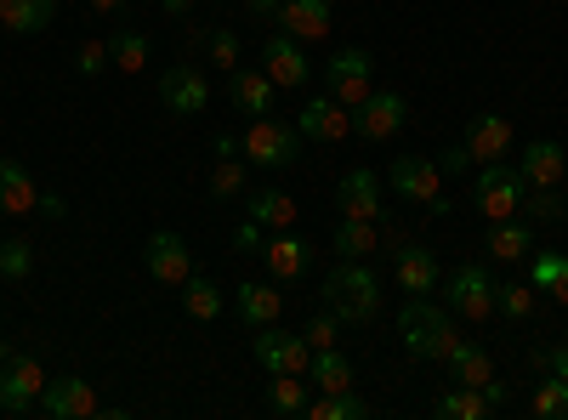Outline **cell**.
I'll return each mask as SVG.
<instances>
[{"label": "cell", "mask_w": 568, "mask_h": 420, "mask_svg": "<svg viewBox=\"0 0 568 420\" xmlns=\"http://www.w3.org/2000/svg\"><path fill=\"white\" fill-rule=\"evenodd\" d=\"M324 307L336 313V324H369L382 313V285H375V273L364 262H342L324 278Z\"/></svg>", "instance_id": "obj_1"}, {"label": "cell", "mask_w": 568, "mask_h": 420, "mask_svg": "<svg viewBox=\"0 0 568 420\" xmlns=\"http://www.w3.org/2000/svg\"><path fill=\"white\" fill-rule=\"evenodd\" d=\"M398 336H404L409 358H438L444 363V352L455 341V318L444 307H433V296H409L404 313H398Z\"/></svg>", "instance_id": "obj_2"}, {"label": "cell", "mask_w": 568, "mask_h": 420, "mask_svg": "<svg viewBox=\"0 0 568 420\" xmlns=\"http://www.w3.org/2000/svg\"><path fill=\"white\" fill-rule=\"evenodd\" d=\"M45 392V369L29 352H12V341H0V409L7 414H34Z\"/></svg>", "instance_id": "obj_3"}, {"label": "cell", "mask_w": 568, "mask_h": 420, "mask_svg": "<svg viewBox=\"0 0 568 420\" xmlns=\"http://www.w3.org/2000/svg\"><path fill=\"white\" fill-rule=\"evenodd\" d=\"M524 194H529V182L517 176V165H506V160L484 165V171H478V182H471V205H478L489 222L517 216V211H524Z\"/></svg>", "instance_id": "obj_4"}, {"label": "cell", "mask_w": 568, "mask_h": 420, "mask_svg": "<svg viewBox=\"0 0 568 420\" xmlns=\"http://www.w3.org/2000/svg\"><path fill=\"white\" fill-rule=\"evenodd\" d=\"M444 296H449V307H455L466 324H489V318H495V273H489V262H460V267L449 273Z\"/></svg>", "instance_id": "obj_5"}, {"label": "cell", "mask_w": 568, "mask_h": 420, "mask_svg": "<svg viewBox=\"0 0 568 420\" xmlns=\"http://www.w3.org/2000/svg\"><path fill=\"white\" fill-rule=\"evenodd\" d=\"M240 154H245L251 165H267V171L296 165V154H302V131H296V125H278L273 114H262V120H251V125H245Z\"/></svg>", "instance_id": "obj_6"}, {"label": "cell", "mask_w": 568, "mask_h": 420, "mask_svg": "<svg viewBox=\"0 0 568 420\" xmlns=\"http://www.w3.org/2000/svg\"><path fill=\"white\" fill-rule=\"evenodd\" d=\"M387 182L404 194V199H415V205H426L433 216H444L449 211V199H444V171H438V160H426V154H398L393 160V171H387Z\"/></svg>", "instance_id": "obj_7"}, {"label": "cell", "mask_w": 568, "mask_h": 420, "mask_svg": "<svg viewBox=\"0 0 568 420\" xmlns=\"http://www.w3.org/2000/svg\"><path fill=\"white\" fill-rule=\"evenodd\" d=\"M409 120V103L398 98V91H369V98L353 109V136H364V143H393V136L404 131Z\"/></svg>", "instance_id": "obj_8"}, {"label": "cell", "mask_w": 568, "mask_h": 420, "mask_svg": "<svg viewBox=\"0 0 568 420\" xmlns=\"http://www.w3.org/2000/svg\"><path fill=\"white\" fill-rule=\"evenodd\" d=\"M34 414H45V420H91V414H103V398L80 376H58V381H45Z\"/></svg>", "instance_id": "obj_9"}, {"label": "cell", "mask_w": 568, "mask_h": 420, "mask_svg": "<svg viewBox=\"0 0 568 420\" xmlns=\"http://www.w3.org/2000/svg\"><path fill=\"white\" fill-rule=\"evenodd\" d=\"M256 363L267 369V376H307L313 347H307V336H284V330H273V324H262L256 330Z\"/></svg>", "instance_id": "obj_10"}, {"label": "cell", "mask_w": 568, "mask_h": 420, "mask_svg": "<svg viewBox=\"0 0 568 420\" xmlns=\"http://www.w3.org/2000/svg\"><path fill=\"white\" fill-rule=\"evenodd\" d=\"M262 74L278 85V91H296V85H307V74H313V63H307V52H302V40L296 34H267V45H262Z\"/></svg>", "instance_id": "obj_11"}, {"label": "cell", "mask_w": 568, "mask_h": 420, "mask_svg": "<svg viewBox=\"0 0 568 420\" xmlns=\"http://www.w3.org/2000/svg\"><path fill=\"white\" fill-rule=\"evenodd\" d=\"M369 52H358V45H347V52H336V58H329L324 63V74H329V98H336L342 109H358L364 98H369Z\"/></svg>", "instance_id": "obj_12"}, {"label": "cell", "mask_w": 568, "mask_h": 420, "mask_svg": "<svg viewBox=\"0 0 568 420\" xmlns=\"http://www.w3.org/2000/svg\"><path fill=\"white\" fill-rule=\"evenodd\" d=\"M160 103L171 114H205L211 109V80L194 69V63H171L160 74Z\"/></svg>", "instance_id": "obj_13"}, {"label": "cell", "mask_w": 568, "mask_h": 420, "mask_svg": "<svg viewBox=\"0 0 568 420\" xmlns=\"http://www.w3.org/2000/svg\"><path fill=\"white\" fill-rule=\"evenodd\" d=\"M466 154H471V165H495V160H506L511 154V120H500V114H471L466 120Z\"/></svg>", "instance_id": "obj_14"}, {"label": "cell", "mask_w": 568, "mask_h": 420, "mask_svg": "<svg viewBox=\"0 0 568 420\" xmlns=\"http://www.w3.org/2000/svg\"><path fill=\"white\" fill-rule=\"evenodd\" d=\"M142 262H149V278H160V285H187L194 278V262H187V245L176 239V233H149V250H142Z\"/></svg>", "instance_id": "obj_15"}, {"label": "cell", "mask_w": 568, "mask_h": 420, "mask_svg": "<svg viewBox=\"0 0 568 420\" xmlns=\"http://www.w3.org/2000/svg\"><path fill=\"white\" fill-rule=\"evenodd\" d=\"M296 131L313 136V143H347V136H353V109H342L336 98H313L296 114Z\"/></svg>", "instance_id": "obj_16"}, {"label": "cell", "mask_w": 568, "mask_h": 420, "mask_svg": "<svg viewBox=\"0 0 568 420\" xmlns=\"http://www.w3.org/2000/svg\"><path fill=\"white\" fill-rule=\"evenodd\" d=\"M262 262H267V273L278 278V285H291V278H302V273H307V262H313V245L302 239V233L278 227L273 239L262 245Z\"/></svg>", "instance_id": "obj_17"}, {"label": "cell", "mask_w": 568, "mask_h": 420, "mask_svg": "<svg viewBox=\"0 0 568 420\" xmlns=\"http://www.w3.org/2000/svg\"><path fill=\"white\" fill-rule=\"evenodd\" d=\"M227 98H233V109H240L245 120H262V114H273L278 85H273L262 69H233V74H227Z\"/></svg>", "instance_id": "obj_18"}, {"label": "cell", "mask_w": 568, "mask_h": 420, "mask_svg": "<svg viewBox=\"0 0 568 420\" xmlns=\"http://www.w3.org/2000/svg\"><path fill=\"white\" fill-rule=\"evenodd\" d=\"M251 182V160L240 154L233 136H216V165H211V199H240Z\"/></svg>", "instance_id": "obj_19"}, {"label": "cell", "mask_w": 568, "mask_h": 420, "mask_svg": "<svg viewBox=\"0 0 568 420\" xmlns=\"http://www.w3.org/2000/svg\"><path fill=\"white\" fill-rule=\"evenodd\" d=\"M336 205H342V216H353V222H382V216H387V211H382V188H375L369 171H347V176H342Z\"/></svg>", "instance_id": "obj_20"}, {"label": "cell", "mask_w": 568, "mask_h": 420, "mask_svg": "<svg viewBox=\"0 0 568 420\" xmlns=\"http://www.w3.org/2000/svg\"><path fill=\"white\" fill-rule=\"evenodd\" d=\"M562 171H568V154L557 143H529L517 154V176H524L529 188H562Z\"/></svg>", "instance_id": "obj_21"}, {"label": "cell", "mask_w": 568, "mask_h": 420, "mask_svg": "<svg viewBox=\"0 0 568 420\" xmlns=\"http://www.w3.org/2000/svg\"><path fill=\"white\" fill-rule=\"evenodd\" d=\"M393 273H398V290H409V296H433L438 290V262L426 256L420 245H393Z\"/></svg>", "instance_id": "obj_22"}, {"label": "cell", "mask_w": 568, "mask_h": 420, "mask_svg": "<svg viewBox=\"0 0 568 420\" xmlns=\"http://www.w3.org/2000/svg\"><path fill=\"white\" fill-rule=\"evenodd\" d=\"M444 363H449V381L455 387H489L495 381V363H489V352L478 347V341H449V352H444Z\"/></svg>", "instance_id": "obj_23"}, {"label": "cell", "mask_w": 568, "mask_h": 420, "mask_svg": "<svg viewBox=\"0 0 568 420\" xmlns=\"http://www.w3.org/2000/svg\"><path fill=\"white\" fill-rule=\"evenodd\" d=\"M40 205V188H34V176L23 160H0V211L7 216H29Z\"/></svg>", "instance_id": "obj_24"}, {"label": "cell", "mask_w": 568, "mask_h": 420, "mask_svg": "<svg viewBox=\"0 0 568 420\" xmlns=\"http://www.w3.org/2000/svg\"><path fill=\"white\" fill-rule=\"evenodd\" d=\"M529 245H535V233H529V222H517V216H506V222H489V233H484V250H489V262H524L529 256Z\"/></svg>", "instance_id": "obj_25"}, {"label": "cell", "mask_w": 568, "mask_h": 420, "mask_svg": "<svg viewBox=\"0 0 568 420\" xmlns=\"http://www.w3.org/2000/svg\"><path fill=\"white\" fill-rule=\"evenodd\" d=\"M278 23H284V34H296V40H324L329 34V0H284Z\"/></svg>", "instance_id": "obj_26"}, {"label": "cell", "mask_w": 568, "mask_h": 420, "mask_svg": "<svg viewBox=\"0 0 568 420\" xmlns=\"http://www.w3.org/2000/svg\"><path fill=\"white\" fill-rule=\"evenodd\" d=\"M433 409H438V420H495V414H500V409L484 398V387H449Z\"/></svg>", "instance_id": "obj_27"}, {"label": "cell", "mask_w": 568, "mask_h": 420, "mask_svg": "<svg viewBox=\"0 0 568 420\" xmlns=\"http://www.w3.org/2000/svg\"><path fill=\"white\" fill-rule=\"evenodd\" d=\"M278 313H284V290H273V285H240V318L251 324V330H262V324H278Z\"/></svg>", "instance_id": "obj_28"}, {"label": "cell", "mask_w": 568, "mask_h": 420, "mask_svg": "<svg viewBox=\"0 0 568 420\" xmlns=\"http://www.w3.org/2000/svg\"><path fill=\"white\" fill-rule=\"evenodd\" d=\"M307 381L318 392H353V363L336 352V347H318L313 363H307Z\"/></svg>", "instance_id": "obj_29"}, {"label": "cell", "mask_w": 568, "mask_h": 420, "mask_svg": "<svg viewBox=\"0 0 568 420\" xmlns=\"http://www.w3.org/2000/svg\"><path fill=\"white\" fill-rule=\"evenodd\" d=\"M52 18H58L52 0H0V23H7L12 34H40Z\"/></svg>", "instance_id": "obj_30"}, {"label": "cell", "mask_w": 568, "mask_h": 420, "mask_svg": "<svg viewBox=\"0 0 568 420\" xmlns=\"http://www.w3.org/2000/svg\"><path fill=\"white\" fill-rule=\"evenodd\" d=\"M194 52H205L216 69H240V34H233V29H216V23H200L194 29Z\"/></svg>", "instance_id": "obj_31"}, {"label": "cell", "mask_w": 568, "mask_h": 420, "mask_svg": "<svg viewBox=\"0 0 568 420\" xmlns=\"http://www.w3.org/2000/svg\"><path fill=\"white\" fill-rule=\"evenodd\" d=\"M375 227H382V222H353V216H342V227L329 233V250H336L342 262H364V256L375 250Z\"/></svg>", "instance_id": "obj_32"}, {"label": "cell", "mask_w": 568, "mask_h": 420, "mask_svg": "<svg viewBox=\"0 0 568 420\" xmlns=\"http://www.w3.org/2000/svg\"><path fill=\"white\" fill-rule=\"evenodd\" d=\"M302 414L307 420H369V403L358 392H318V398H307Z\"/></svg>", "instance_id": "obj_33"}, {"label": "cell", "mask_w": 568, "mask_h": 420, "mask_svg": "<svg viewBox=\"0 0 568 420\" xmlns=\"http://www.w3.org/2000/svg\"><path fill=\"white\" fill-rule=\"evenodd\" d=\"M535 278H506V285H495V313H506L511 324L535 318Z\"/></svg>", "instance_id": "obj_34"}, {"label": "cell", "mask_w": 568, "mask_h": 420, "mask_svg": "<svg viewBox=\"0 0 568 420\" xmlns=\"http://www.w3.org/2000/svg\"><path fill=\"white\" fill-rule=\"evenodd\" d=\"M182 313L200 318V324H216L222 318V290L211 285V278H187L182 285Z\"/></svg>", "instance_id": "obj_35"}, {"label": "cell", "mask_w": 568, "mask_h": 420, "mask_svg": "<svg viewBox=\"0 0 568 420\" xmlns=\"http://www.w3.org/2000/svg\"><path fill=\"white\" fill-rule=\"evenodd\" d=\"M251 216L262 222V227H296V199L291 194H278V188H262V194H251Z\"/></svg>", "instance_id": "obj_36"}, {"label": "cell", "mask_w": 568, "mask_h": 420, "mask_svg": "<svg viewBox=\"0 0 568 420\" xmlns=\"http://www.w3.org/2000/svg\"><path fill=\"white\" fill-rule=\"evenodd\" d=\"M109 58H114V69H120V74H142V69H149V34L120 29V34L109 40Z\"/></svg>", "instance_id": "obj_37"}, {"label": "cell", "mask_w": 568, "mask_h": 420, "mask_svg": "<svg viewBox=\"0 0 568 420\" xmlns=\"http://www.w3.org/2000/svg\"><path fill=\"white\" fill-rule=\"evenodd\" d=\"M529 278H535V290H551V296L568 307V256H557V250L535 256V262H529Z\"/></svg>", "instance_id": "obj_38"}, {"label": "cell", "mask_w": 568, "mask_h": 420, "mask_svg": "<svg viewBox=\"0 0 568 420\" xmlns=\"http://www.w3.org/2000/svg\"><path fill=\"white\" fill-rule=\"evenodd\" d=\"M267 403H273V414H302L307 409V376H273Z\"/></svg>", "instance_id": "obj_39"}, {"label": "cell", "mask_w": 568, "mask_h": 420, "mask_svg": "<svg viewBox=\"0 0 568 420\" xmlns=\"http://www.w3.org/2000/svg\"><path fill=\"white\" fill-rule=\"evenodd\" d=\"M535 414L540 420H568V381L562 376H551V381L535 387Z\"/></svg>", "instance_id": "obj_40"}, {"label": "cell", "mask_w": 568, "mask_h": 420, "mask_svg": "<svg viewBox=\"0 0 568 420\" xmlns=\"http://www.w3.org/2000/svg\"><path fill=\"white\" fill-rule=\"evenodd\" d=\"M0 273H7V278H29V273H34L29 239H7V245H0Z\"/></svg>", "instance_id": "obj_41"}, {"label": "cell", "mask_w": 568, "mask_h": 420, "mask_svg": "<svg viewBox=\"0 0 568 420\" xmlns=\"http://www.w3.org/2000/svg\"><path fill=\"white\" fill-rule=\"evenodd\" d=\"M524 211H529L535 222H557V216H562V194H557V188H529V194H524Z\"/></svg>", "instance_id": "obj_42"}, {"label": "cell", "mask_w": 568, "mask_h": 420, "mask_svg": "<svg viewBox=\"0 0 568 420\" xmlns=\"http://www.w3.org/2000/svg\"><path fill=\"white\" fill-rule=\"evenodd\" d=\"M103 63H114L103 40H85V45H80V52H74V69H80L85 80H91V74H103Z\"/></svg>", "instance_id": "obj_43"}, {"label": "cell", "mask_w": 568, "mask_h": 420, "mask_svg": "<svg viewBox=\"0 0 568 420\" xmlns=\"http://www.w3.org/2000/svg\"><path fill=\"white\" fill-rule=\"evenodd\" d=\"M302 336H307V347H313V352H318V347H336V313H318Z\"/></svg>", "instance_id": "obj_44"}, {"label": "cell", "mask_w": 568, "mask_h": 420, "mask_svg": "<svg viewBox=\"0 0 568 420\" xmlns=\"http://www.w3.org/2000/svg\"><path fill=\"white\" fill-rule=\"evenodd\" d=\"M233 245H240L245 256H262V245H267V239H262V222H256V216H245V222H240V233H233Z\"/></svg>", "instance_id": "obj_45"}, {"label": "cell", "mask_w": 568, "mask_h": 420, "mask_svg": "<svg viewBox=\"0 0 568 420\" xmlns=\"http://www.w3.org/2000/svg\"><path fill=\"white\" fill-rule=\"evenodd\" d=\"M535 363H546L551 376H562L568 381V341H557V347H546V352H535Z\"/></svg>", "instance_id": "obj_46"}, {"label": "cell", "mask_w": 568, "mask_h": 420, "mask_svg": "<svg viewBox=\"0 0 568 420\" xmlns=\"http://www.w3.org/2000/svg\"><path fill=\"white\" fill-rule=\"evenodd\" d=\"M466 165H471L466 143H460V148H444V154H438V171H444V176H466Z\"/></svg>", "instance_id": "obj_47"}, {"label": "cell", "mask_w": 568, "mask_h": 420, "mask_svg": "<svg viewBox=\"0 0 568 420\" xmlns=\"http://www.w3.org/2000/svg\"><path fill=\"white\" fill-rule=\"evenodd\" d=\"M34 211H40V216H45V222H63V216H69V205H63V194H58V188H45V194H40V205H34Z\"/></svg>", "instance_id": "obj_48"}, {"label": "cell", "mask_w": 568, "mask_h": 420, "mask_svg": "<svg viewBox=\"0 0 568 420\" xmlns=\"http://www.w3.org/2000/svg\"><path fill=\"white\" fill-rule=\"evenodd\" d=\"M278 7H284V0H251V12H256V18H278Z\"/></svg>", "instance_id": "obj_49"}, {"label": "cell", "mask_w": 568, "mask_h": 420, "mask_svg": "<svg viewBox=\"0 0 568 420\" xmlns=\"http://www.w3.org/2000/svg\"><path fill=\"white\" fill-rule=\"evenodd\" d=\"M91 7H98V12L109 18V12H120V7H125V0H91Z\"/></svg>", "instance_id": "obj_50"}, {"label": "cell", "mask_w": 568, "mask_h": 420, "mask_svg": "<svg viewBox=\"0 0 568 420\" xmlns=\"http://www.w3.org/2000/svg\"><path fill=\"white\" fill-rule=\"evenodd\" d=\"M187 7H194V0H165V12H187Z\"/></svg>", "instance_id": "obj_51"}]
</instances>
